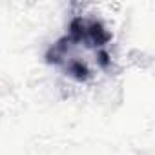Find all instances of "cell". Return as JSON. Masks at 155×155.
I'll return each mask as SVG.
<instances>
[{
	"label": "cell",
	"mask_w": 155,
	"mask_h": 155,
	"mask_svg": "<svg viewBox=\"0 0 155 155\" xmlns=\"http://www.w3.org/2000/svg\"><path fill=\"white\" fill-rule=\"evenodd\" d=\"M111 42V33L97 18L75 17L69 24L68 35L57 40L46 53V62L60 68L64 75L86 82L90 81L93 68L110 69L111 57L106 46Z\"/></svg>",
	"instance_id": "obj_1"
}]
</instances>
